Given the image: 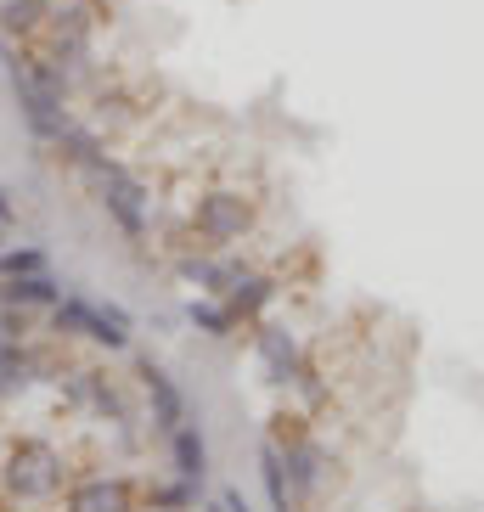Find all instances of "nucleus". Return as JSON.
<instances>
[{"mask_svg":"<svg viewBox=\"0 0 484 512\" xmlns=\"http://www.w3.org/2000/svg\"><path fill=\"white\" fill-rule=\"evenodd\" d=\"M259 484H265V501H271V512H293L299 501H293V484H288V462H282V445L271 439H259Z\"/></svg>","mask_w":484,"mask_h":512,"instance_id":"nucleus-16","label":"nucleus"},{"mask_svg":"<svg viewBox=\"0 0 484 512\" xmlns=\"http://www.w3.org/2000/svg\"><path fill=\"white\" fill-rule=\"evenodd\" d=\"M248 203H242L237 192H209V197H197V209H192V226H197V237L209 242L214 254L220 248H231V242L248 231Z\"/></svg>","mask_w":484,"mask_h":512,"instance_id":"nucleus-6","label":"nucleus"},{"mask_svg":"<svg viewBox=\"0 0 484 512\" xmlns=\"http://www.w3.org/2000/svg\"><path fill=\"white\" fill-rule=\"evenodd\" d=\"M0 248H6V226H0Z\"/></svg>","mask_w":484,"mask_h":512,"instance_id":"nucleus-23","label":"nucleus"},{"mask_svg":"<svg viewBox=\"0 0 484 512\" xmlns=\"http://www.w3.org/2000/svg\"><path fill=\"white\" fill-rule=\"evenodd\" d=\"M136 377H141V394H147L152 428L169 439V434H175V428L186 422V394H181V383H175V377H169L158 361H147V355L136 361Z\"/></svg>","mask_w":484,"mask_h":512,"instance_id":"nucleus-7","label":"nucleus"},{"mask_svg":"<svg viewBox=\"0 0 484 512\" xmlns=\"http://www.w3.org/2000/svg\"><path fill=\"white\" fill-rule=\"evenodd\" d=\"M254 355H259V366L271 372V383H299V389L321 394L316 389V366L304 361V349H299L293 332L271 327V321H254Z\"/></svg>","mask_w":484,"mask_h":512,"instance_id":"nucleus-5","label":"nucleus"},{"mask_svg":"<svg viewBox=\"0 0 484 512\" xmlns=\"http://www.w3.org/2000/svg\"><path fill=\"white\" fill-rule=\"evenodd\" d=\"M186 321H192L203 338H214V344L237 338V327H242V316L231 310L226 299H214V293H197V299H186Z\"/></svg>","mask_w":484,"mask_h":512,"instance_id":"nucleus-15","label":"nucleus"},{"mask_svg":"<svg viewBox=\"0 0 484 512\" xmlns=\"http://www.w3.org/2000/svg\"><path fill=\"white\" fill-rule=\"evenodd\" d=\"M57 12V0H0V34H40Z\"/></svg>","mask_w":484,"mask_h":512,"instance_id":"nucleus-18","label":"nucleus"},{"mask_svg":"<svg viewBox=\"0 0 484 512\" xmlns=\"http://www.w3.org/2000/svg\"><path fill=\"white\" fill-rule=\"evenodd\" d=\"M0 484H6V496H17V501H51V496L68 490V462H62V451L51 439L23 434L12 451H6Z\"/></svg>","mask_w":484,"mask_h":512,"instance_id":"nucleus-3","label":"nucleus"},{"mask_svg":"<svg viewBox=\"0 0 484 512\" xmlns=\"http://www.w3.org/2000/svg\"><path fill=\"white\" fill-rule=\"evenodd\" d=\"M220 501H226V512H254L248 501H242V490H220Z\"/></svg>","mask_w":484,"mask_h":512,"instance_id":"nucleus-22","label":"nucleus"},{"mask_svg":"<svg viewBox=\"0 0 484 512\" xmlns=\"http://www.w3.org/2000/svg\"><path fill=\"white\" fill-rule=\"evenodd\" d=\"M62 512H136L130 507V484L124 479H79L62 490Z\"/></svg>","mask_w":484,"mask_h":512,"instance_id":"nucleus-9","label":"nucleus"},{"mask_svg":"<svg viewBox=\"0 0 484 512\" xmlns=\"http://www.w3.org/2000/svg\"><path fill=\"white\" fill-rule=\"evenodd\" d=\"M85 181H91V192H96V203H102V214L113 220V231H119L124 242H147V214H152V197H147V186L130 175V169L107 152L96 169H85Z\"/></svg>","mask_w":484,"mask_h":512,"instance_id":"nucleus-2","label":"nucleus"},{"mask_svg":"<svg viewBox=\"0 0 484 512\" xmlns=\"http://www.w3.org/2000/svg\"><path fill=\"white\" fill-rule=\"evenodd\" d=\"M51 147H57V158H62V164H74L79 175H85V169H96V164H102V158H107L102 136H96L91 124H79V119L68 124V130H62V136L51 141Z\"/></svg>","mask_w":484,"mask_h":512,"instance_id":"nucleus-17","label":"nucleus"},{"mask_svg":"<svg viewBox=\"0 0 484 512\" xmlns=\"http://www.w3.org/2000/svg\"><path fill=\"white\" fill-rule=\"evenodd\" d=\"M62 394H68V406H79V411H96V417H113V422H136V417H130V400L107 383V372L79 366V372H68Z\"/></svg>","mask_w":484,"mask_h":512,"instance_id":"nucleus-8","label":"nucleus"},{"mask_svg":"<svg viewBox=\"0 0 484 512\" xmlns=\"http://www.w3.org/2000/svg\"><path fill=\"white\" fill-rule=\"evenodd\" d=\"M276 445H282V462H288L293 501L316 496V484H321V445H316V439H276Z\"/></svg>","mask_w":484,"mask_h":512,"instance_id":"nucleus-13","label":"nucleus"},{"mask_svg":"<svg viewBox=\"0 0 484 512\" xmlns=\"http://www.w3.org/2000/svg\"><path fill=\"white\" fill-rule=\"evenodd\" d=\"M62 293H68V287L51 271L46 276H0V310H23V316H29V310H57Z\"/></svg>","mask_w":484,"mask_h":512,"instance_id":"nucleus-10","label":"nucleus"},{"mask_svg":"<svg viewBox=\"0 0 484 512\" xmlns=\"http://www.w3.org/2000/svg\"><path fill=\"white\" fill-rule=\"evenodd\" d=\"M226 304L237 310L242 321H265V310L276 304V282H271V276H259L254 265H242L237 282L226 287Z\"/></svg>","mask_w":484,"mask_h":512,"instance_id":"nucleus-12","label":"nucleus"},{"mask_svg":"<svg viewBox=\"0 0 484 512\" xmlns=\"http://www.w3.org/2000/svg\"><path fill=\"white\" fill-rule=\"evenodd\" d=\"M0 226H6V231L17 226V203H12V192H6V186H0Z\"/></svg>","mask_w":484,"mask_h":512,"instance_id":"nucleus-21","label":"nucleus"},{"mask_svg":"<svg viewBox=\"0 0 484 512\" xmlns=\"http://www.w3.org/2000/svg\"><path fill=\"white\" fill-rule=\"evenodd\" d=\"M6 85H12L17 113H23V124H29L34 141H46L51 147V141L74 124V113H68V91H62V79L51 74V62L23 57V51L6 46Z\"/></svg>","mask_w":484,"mask_h":512,"instance_id":"nucleus-1","label":"nucleus"},{"mask_svg":"<svg viewBox=\"0 0 484 512\" xmlns=\"http://www.w3.org/2000/svg\"><path fill=\"white\" fill-rule=\"evenodd\" d=\"M147 507H152V512H186V507H197V484L175 473V479H169V484H152Z\"/></svg>","mask_w":484,"mask_h":512,"instance_id":"nucleus-20","label":"nucleus"},{"mask_svg":"<svg viewBox=\"0 0 484 512\" xmlns=\"http://www.w3.org/2000/svg\"><path fill=\"white\" fill-rule=\"evenodd\" d=\"M40 383V355H34L23 338L0 332V400H17Z\"/></svg>","mask_w":484,"mask_h":512,"instance_id":"nucleus-11","label":"nucleus"},{"mask_svg":"<svg viewBox=\"0 0 484 512\" xmlns=\"http://www.w3.org/2000/svg\"><path fill=\"white\" fill-rule=\"evenodd\" d=\"M169 462H175V473L192 484H203V473H209V439H203V428H197L192 417L169 434Z\"/></svg>","mask_w":484,"mask_h":512,"instance_id":"nucleus-14","label":"nucleus"},{"mask_svg":"<svg viewBox=\"0 0 484 512\" xmlns=\"http://www.w3.org/2000/svg\"><path fill=\"white\" fill-rule=\"evenodd\" d=\"M51 254L40 242H17V248H0V276H46Z\"/></svg>","mask_w":484,"mask_h":512,"instance_id":"nucleus-19","label":"nucleus"},{"mask_svg":"<svg viewBox=\"0 0 484 512\" xmlns=\"http://www.w3.org/2000/svg\"><path fill=\"white\" fill-rule=\"evenodd\" d=\"M51 327H57L62 338H85V344L119 355V349H130L136 321H130V310H119V304H107V299H91V293H62V304L51 310Z\"/></svg>","mask_w":484,"mask_h":512,"instance_id":"nucleus-4","label":"nucleus"}]
</instances>
